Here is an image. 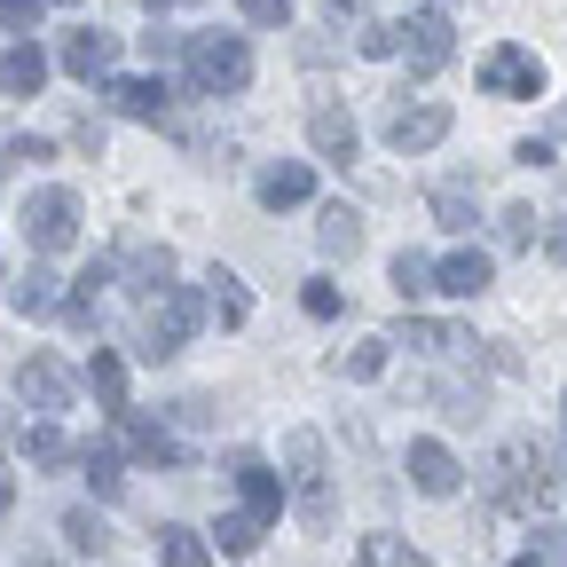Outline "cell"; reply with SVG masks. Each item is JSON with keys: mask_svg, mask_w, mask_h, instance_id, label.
<instances>
[{"mask_svg": "<svg viewBox=\"0 0 567 567\" xmlns=\"http://www.w3.org/2000/svg\"><path fill=\"white\" fill-rule=\"evenodd\" d=\"M559 134H567V118H559Z\"/></svg>", "mask_w": 567, "mask_h": 567, "instance_id": "obj_46", "label": "cell"}, {"mask_svg": "<svg viewBox=\"0 0 567 567\" xmlns=\"http://www.w3.org/2000/svg\"><path fill=\"white\" fill-rule=\"evenodd\" d=\"M513 567H544V551H520V559H513Z\"/></svg>", "mask_w": 567, "mask_h": 567, "instance_id": "obj_45", "label": "cell"}, {"mask_svg": "<svg viewBox=\"0 0 567 567\" xmlns=\"http://www.w3.org/2000/svg\"><path fill=\"white\" fill-rule=\"evenodd\" d=\"M386 347H394V339H354V347L339 354V371H347V379H379V371H386Z\"/></svg>", "mask_w": 567, "mask_h": 567, "instance_id": "obj_33", "label": "cell"}, {"mask_svg": "<svg viewBox=\"0 0 567 567\" xmlns=\"http://www.w3.org/2000/svg\"><path fill=\"white\" fill-rule=\"evenodd\" d=\"M87 386H95V402H103L111 417L126 410V363H118L111 347H95V354H87Z\"/></svg>", "mask_w": 567, "mask_h": 567, "instance_id": "obj_24", "label": "cell"}, {"mask_svg": "<svg viewBox=\"0 0 567 567\" xmlns=\"http://www.w3.org/2000/svg\"><path fill=\"white\" fill-rule=\"evenodd\" d=\"M80 465H87V488L103 496V505L126 488V473H118V450H111V442H87V450H80Z\"/></svg>", "mask_w": 567, "mask_h": 567, "instance_id": "obj_27", "label": "cell"}, {"mask_svg": "<svg viewBox=\"0 0 567 567\" xmlns=\"http://www.w3.org/2000/svg\"><path fill=\"white\" fill-rule=\"evenodd\" d=\"M111 55H118V40L95 32V24H71L63 32V71H71V80H111Z\"/></svg>", "mask_w": 567, "mask_h": 567, "instance_id": "obj_15", "label": "cell"}, {"mask_svg": "<svg viewBox=\"0 0 567 567\" xmlns=\"http://www.w3.org/2000/svg\"><path fill=\"white\" fill-rule=\"evenodd\" d=\"M229 481H237L252 520H284V473H268L260 457H229Z\"/></svg>", "mask_w": 567, "mask_h": 567, "instance_id": "obj_12", "label": "cell"}, {"mask_svg": "<svg viewBox=\"0 0 567 567\" xmlns=\"http://www.w3.org/2000/svg\"><path fill=\"white\" fill-rule=\"evenodd\" d=\"M111 425H118V450H126L134 465H182V442H174V425H166V417H142V410H118Z\"/></svg>", "mask_w": 567, "mask_h": 567, "instance_id": "obj_7", "label": "cell"}, {"mask_svg": "<svg viewBox=\"0 0 567 567\" xmlns=\"http://www.w3.org/2000/svg\"><path fill=\"white\" fill-rule=\"evenodd\" d=\"M63 9H71V0H63Z\"/></svg>", "mask_w": 567, "mask_h": 567, "instance_id": "obj_47", "label": "cell"}, {"mask_svg": "<svg viewBox=\"0 0 567 567\" xmlns=\"http://www.w3.org/2000/svg\"><path fill=\"white\" fill-rule=\"evenodd\" d=\"M189 87L197 95H245L252 87V48L237 32H197L189 40Z\"/></svg>", "mask_w": 567, "mask_h": 567, "instance_id": "obj_3", "label": "cell"}, {"mask_svg": "<svg viewBox=\"0 0 567 567\" xmlns=\"http://www.w3.org/2000/svg\"><path fill=\"white\" fill-rule=\"evenodd\" d=\"M496 245H513V252L536 245V213L528 205H505V213H496Z\"/></svg>", "mask_w": 567, "mask_h": 567, "instance_id": "obj_34", "label": "cell"}, {"mask_svg": "<svg viewBox=\"0 0 567 567\" xmlns=\"http://www.w3.org/2000/svg\"><path fill=\"white\" fill-rule=\"evenodd\" d=\"M0 32H40V0H0Z\"/></svg>", "mask_w": 567, "mask_h": 567, "instance_id": "obj_36", "label": "cell"}, {"mask_svg": "<svg viewBox=\"0 0 567 567\" xmlns=\"http://www.w3.org/2000/svg\"><path fill=\"white\" fill-rule=\"evenodd\" d=\"M481 95H496V103H528V95H544V55L536 48H488L481 55Z\"/></svg>", "mask_w": 567, "mask_h": 567, "instance_id": "obj_6", "label": "cell"}, {"mask_svg": "<svg viewBox=\"0 0 567 567\" xmlns=\"http://www.w3.org/2000/svg\"><path fill=\"white\" fill-rule=\"evenodd\" d=\"M197 323H205V292H189V284H166V292L142 308V354H151V363H174V354L197 339Z\"/></svg>", "mask_w": 567, "mask_h": 567, "instance_id": "obj_2", "label": "cell"}, {"mask_svg": "<svg viewBox=\"0 0 567 567\" xmlns=\"http://www.w3.org/2000/svg\"><path fill=\"white\" fill-rule=\"evenodd\" d=\"M284 481H292L300 528L323 536L339 520V505H331V465H323V434H316V425H292V434H284Z\"/></svg>", "mask_w": 567, "mask_h": 567, "instance_id": "obj_1", "label": "cell"}, {"mask_svg": "<svg viewBox=\"0 0 567 567\" xmlns=\"http://www.w3.org/2000/svg\"><path fill=\"white\" fill-rule=\"evenodd\" d=\"M205 284H213V292H205V316H221V331H245V316H252L245 276H237V268H213Z\"/></svg>", "mask_w": 567, "mask_h": 567, "instance_id": "obj_22", "label": "cell"}, {"mask_svg": "<svg viewBox=\"0 0 567 567\" xmlns=\"http://www.w3.org/2000/svg\"><path fill=\"white\" fill-rule=\"evenodd\" d=\"M111 276H118V284H134L142 300H158L166 284H174V252H166V245H126V252L111 260Z\"/></svg>", "mask_w": 567, "mask_h": 567, "instance_id": "obj_13", "label": "cell"}, {"mask_svg": "<svg viewBox=\"0 0 567 567\" xmlns=\"http://www.w3.org/2000/svg\"><path fill=\"white\" fill-rule=\"evenodd\" d=\"M496 284V268H488V252H450V260H434V292H450V300H481Z\"/></svg>", "mask_w": 567, "mask_h": 567, "instance_id": "obj_17", "label": "cell"}, {"mask_svg": "<svg viewBox=\"0 0 567 567\" xmlns=\"http://www.w3.org/2000/svg\"><path fill=\"white\" fill-rule=\"evenodd\" d=\"M158 559L166 567H213V544L197 528H158Z\"/></svg>", "mask_w": 567, "mask_h": 567, "instance_id": "obj_28", "label": "cell"}, {"mask_svg": "<svg viewBox=\"0 0 567 567\" xmlns=\"http://www.w3.org/2000/svg\"><path fill=\"white\" fill-rule=\"evenodd\" d=\"M363 55H402V24H363Z\"/></svg>", "mask_w": 567, "mask_h": 567, "instance_id": "obj_38", "label": "cell"}, {"mask_svg": "<svg viewBox=\"0 0 567 567\" xmlns=\"http://www.w3.org/2000/svg\"><path fill=\"white\" fill-rule=\"evenodd\" d=\"M354 567H434V559L410 551L402 536H363V544H354Z\"/></svg>", "mask_w": 567, "mask_h": 567, "instance_id": "obj_26", "label": "cell"}, {"mask_svg": "<svg viewBox=\"0 0 567 567\" xmlns=\"http://www.w3.org/2000/svg\"><path fill=\"white\" fill-rule=\"evenodd\" d=\"M9 158H24V166H40V158H55V142H40V134H24V142H17V151H9Z\"/></svg>", "mask_w": 567, "mask_h": 567, "instance_id": "obj_40", "label": "cell"}, {"mask_svg": "<svg viewBox=\"0 0 567 567\" xmlns=\"http://www.w3.org/2000/svg\"><path fill=\"white\" fill-rule=\"evenodd\" d=\"M252 189H260V205H268V213L308 205V197H316V166H308V158H276V166H260V182H252Z\"/></svg>", "mask_w": 567, "mask_h": 567, "instance_id": "obj_14", "label": "cell"}, {"mask_svg": "<svg viewBox=\"0 0 567 567\" xmlns=\"http://www.w3.org/2000/svg\"><path fill=\"white\" fill-rule=\"evenodd\" d=\"M442 134H450V103H394V111H386V142H394L402 158L434 151Z\"/></svg>", "mask_w": 567, "mask_h": 567, "instance_id": "obj_8", "label": "cell"}, {"mask_svg": "<svg viewBox=\"0 0 567 567\" xmlns=\"http://www.w3.org/2000/svg\"><path fill=\"white\" fill-rule=\"evenodd\" d=\"M300 308H308L316 323H331V316H339L347 300H339V284H331V276H316V284H308V292H300Z\"/></svg>", "mask_w": 567, "mask_h": 567, "instance_id": "obj_35", "label": "cell"}, {"mask_svg": "<svg viewBox=\"0 0 567 567\" xmlns=\"http://www.w3.org/2000/svg\"><path fill=\"white\" fill-rule=\"evenodd\" d=\"M174 417H182V425H213V402H205V394H182Z\"/></svg>", "mask_w": 567, "mask_h": 567, "instance_id": "obj_39", "label": "cell"}, {"mask_svg": "<svg viewBox=\"0 0 567 567\" xmlns=\"http://www.w3.org/2000/svg\"><path fill=\"white\" fill-rule=\"evenodd\" d=\"M9 308H17V316H32V323H48V316H63V276L32 260V268L17 276V292H9Z\"/></svg>", "mask_w": 567, "mask_h": 567, "instance_id": "obj_19", "label": "cell"}, {"mask_svg": "<svg viewBox=\"0 0 567 567\" xmlns=\"http://www.w3.org/2000/svg\"><path fill=\"white\" fill-rule=\"evenodd\" d=\"M260 528H268V520H252V513H221V528H213V544H221L229 559H245V551L260 544Z\"/></svg>", "mask_w": 567, "mask_h": 567, "instance_id": "obj_32", "label": "cell"}, {"mask_svg": "<svg viewBox=\"0 0 567 567\" xmlns=\"http://www.w3.org/2000/svg\"><path fill=\"white\" fill-rule=\"evenodd\" d=\"M402 473H410L417 496H457V481H465V465H457L442 442H410V450H402Z\"/></svg>", "mask_w": 567, "mask_h": 567, "instance_id": "obj_10", "label": "cell"}, {"mask_svg": "<svg viewBox=\"0 0 567 567\" xmlns=\"http://www.w3.org/2000/svg\"><path fill=\"white\" fill-rule=\"evenodd\" d=\"M40 87H48V55H40V40H17L0 55V95H40Z\"/></svg>", "mask_w": 567, "mask_h": 567, "instance_id": "obj_21", "label": "cell"}, {"mask_svg": "<svg viewBox=\"0 0 567 567\" xmlns=\"http://www.w3.org/2000/svg\"><path fill=\"white\" fill-rule=\"evenodd\" d=\"M450 48H457V24H450V17H434V9L402 24V55H410V71H442V63H450Z\"/></svg>", "mask_w": 567, "mask_h": 567, "instance_id": "obj_11", "label": "cell"}, {"mask_svg": "<svg viewBox=\"0 0 567 567\" xmlns=\"http://www.w3.org/2000/svg\"><path fill=\"white\" fill-rule=\"evenodd\" d=\"M544 252H551V260H567V213H559V221L544 229Z\"/></svg>", "mask_w": 567, "mask_h": 567, "instance_id": "obj_41", "label": "cell"}, {"mask_svg": "<svg viewBox=\"0 0 567 567\" xmlns=\"http://www.w3.org/2000/svg\"><path fill=\"white\" fill-rule=\"evenodd\" d=\"M17 221H24L32 252H71V245H80V197H71V189H32Z\"/></svg>", "mask_w": 567, "mask_h": 567, "instance_id": "obj_5", "label": "cell"}, {"mask_svg": "<svg viewBox=\"0 0 567 567\" xmlns=\"http://www.w3.org/2000/svg\"><path fill=\"white\" fill-rule=\"evenodd\" d=\"M394 339L417 347V354H473V347H481V339H473L465 323H450V316H402Z\"/></svg>", "mask_w": 567, "mask_h": 567, "instance_id": "obj_16", "label": "cell"}, {"mask_svg": "<svg viewBox=\"0 0 567 567\" xmlns=\"http://www.w3.org/2000/svg\"><path fill=\"white\" fill-rule=\"evenodd\" d=\"M488 496H496L505 513H544V496H551V481H544V450H536V442L496 450V465H488Z\"/></svg>", "mask_w": 567, "mask_h": 567, "instance_id": "obj_4", "label": "cell"}, {"mask_svg": "<svg viewBox=\"0 0 567 567\" xmlns=\"http://www.w3.org/2000/svg\"><path fill=\"white\" fill-rule=\"evenodd\" d=\"M434 221H442L450 237L473 229V189H465V182H442V189H434Z\"/></svg>", "mask_w": 567, "mask_h": 567, "instance_id": "obj_31", "label": "cell"}, {"mask_svg": "<svg viewBox=\"0 0 567 567\" xmlns=\"http://www.w3.org/2000/svg\"><path fill=\"white\" fill-rule=\"evenodd\" d=\"M17 394H24V410L55 417V410H71V371L55 363V354H24V363H17Z\"/></svg>", "mask_w": 567, "mask_h": 567, "instance_id": "obj_9", "label": "cell"}, {"mask_svg": "<svg viewBox=\"0 0 567 567\" xmlns=\"http://www.w3.org/2000/svg\"><path fill=\"white\" fill-rule=\"evenodd\" d=\"M323 9H331V17H354V9H363V0H323Z\"/></svg>", "mask_w": 567, "mask_h": 567, "instance_id": "obj_43", "label": "cell"}, {"mask_svg": "<svg viewBox=\"0 0 567 567\" xmlns=\"http://www.w3.org/2000/svg\"><path fill=\"white\" fill-rule=\"evenodd\" d=\"M386 276H394V292H402V308L434 292V260H425V252H394V268H386Z\"/></svg>", "mask_w": 567, "mask_h": 567, "instance_id": "obj_30", "label": "cell"}, {"mask_svg": "<svg viewBox=\"0 0 567 567\" xmlns=\"http://www.w3.org/2000/svg\"><path fill=\"white\" fill-rule=\"evenodd\" d=\"M308 142H316V158H331V166H347L354 151H363V134H354V118H347L339 103H323V111L308 118Z\"/></svg>", "mask_w": 567, "mask_h": 567, "instance_id": "obj_20", "label": "cell"}, {"mask_svg": "<svg viewBox=\"0 0 567 567\" xmlns=\"http://www.w3.org/2000/svg\"><path fill=\"white\" fill-rule=\"evenodd\" d=\"M63 544H71V551H111L103 513H95V505H71V513H63Z\"/></svg>", "mask_w": 567, "mask_h": 567, "instance_id": "obj_29", "label": "cell"}, {"mask_svg": "<svg viewBox=\"0 0 567 567\" xmlns=\"http://www.w3.org/2000/svg\"><path fill=\"white\" fill-rule=\"evenodd\" d=\"M316 245H323L331 260H354V245H363V213H354V205H323Z\"/></svg>", "mask_w": 567, "mask_h": 567, "instance_id": "obj_23", "label": "cell"}, {"mask_svg": "<svg viewBox=\"0 0 567 567\" xmlns=\"http://www.w3.org/2000/svg\"><path fill=\"white\" fill-rule=\"evenodd\" d=\"M17 450H24L32 465H71V442H63V425H55V417H32L24 434H17Z\"/></svg>", "mask_w": 567, "mask_h": 567, "instance_id": "obj_25", "label": "cell"}, {"mask_svg": "<svg viewBox=\"0 0 567 567\" xmlns=\"http://www.w3.org/2000/svg\"><path fill=\"white\" fill-rule=\"evenodd\" d=\"M245 24H292V0H237Z\"/></svg>", "mask_w": 567, "mask_h": 567, "instance_id": "obj_37", "label": "cell"}, {"mask_svg": "<svg viewBox=\"0 0 567 567\" xmlns=\"http://www.w3.org/2000/svg\"><path fill=\"white\" fill-rule=\"evenodd\" d=\"M544 567H567V520L551 528V551H544Z\"/></svg>", "mask_w": 567, "mask_h": 567, "instance_id": "obj_42", "label": "cell"}, {"mask_svg": "<svg viewBox=\"0 0 567 567\" xmlns=\"http://www.w3.org/2000/svg\"><path fill=\"white\" fill-rule=\"evenodd\" d=\"M103 95H111L118 118H151V126H166V111H174L166 80H103Z\"/></svg>", "mask_w": 567, "mask_h": 567, "instance_id": "obj_18", "label": "cell"}, {"mask_svg": "<svg viewBox=\"0 0 567 567\" xmlns=\"http://www.w3.org/2000/svg\"><path fill=\"white\" fill-rule=\"evenodd\" d=\"M158 9H197V0H151V17H158Z\"/></svg>", "mask_w": 567, "mask_h": 567, "instance_id": "obj_44", "label": "cell"}]
</instances>
